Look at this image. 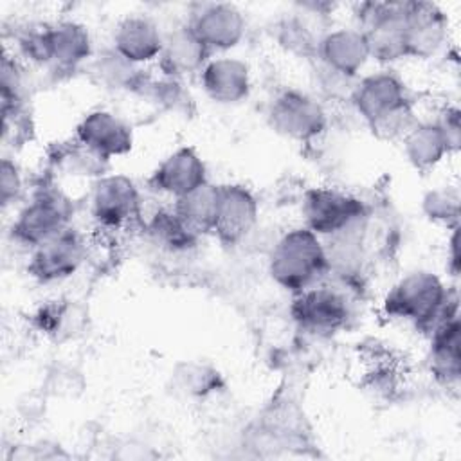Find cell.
I'll use <instances>...</instances> for the list:
<instances>
[{"mask_svg":"<svg viewBox=\"0 0 461 461\" xmlns=\"http://www.w3.org/2000/svg\"><path fill=\"white\" fill-rule=\"evenodd\" d=\"M384 313L430 333L441 321L457 315V294L430 270H414L398 279L384 297Z\"/></svg>","mask_w":461,"mask_h":461,"instance_id":"1","label":"cell"},{"mask_svg":"<svg viewBox=\"0 0 461 461\" xmlns=\"http://www.w3.org/2000/svg\"><path fill=\"white\" fill-rule=\"evenodd\" d=\"M330 272L322 240L308 227L288 229L268 258L270 277L294 295L324 281Z\"/></svg>","mask_w":461,"mask_h":461,"instance_id":"2","label":"cell"},{"mask_svg":"<svg viewBox=\"0 0 461 461\" xmlns=\"http://www.w3.org/2000/svg\"><path fill=\"white\" fill-rule=\"evenodd\" d=\"M72 216V200L58 187L41 185L16 212L11 223V236L18 245L32 250L54 234L70 227Z\"/></svg>","mask_w":461,"mask_h":461,"instance_id":"3","label":"cell"},{"mask_svg":"<svg viewBox=\"0 0 461 461\" xmlns=\"http://www.w3.org/2000/svg\"><path fill=\"white\" fill-rule=\"evenodd\" d=\"M301 212L304 227L321 240L331 238L367 220L366 203L337 187H312L303 194Z\"/></svg>","mask_w":461,"mask_h":461,"instance_id":"4","label":"cell"},{"mask_svg":"<svg viewBox=\"0 0 461 461\" xmlns=\"http://www.w3.org/2000/svg\"><path fill=\"white\" fill-rule=\"evenodd\" d=\"M405 2H366L358 5V31L364 34L371 59L393 63L405 56Z\"/></svg>","mask_w":461,"mask_h":461,"instance_id":"5","label":"cell"},{"mask_svg":"<svg viewBox=\"0 0 461 461\" xmlns=\"http://www.w3.org/2000/svg\"><path fill=\"white\" fill-rule=\"evenodd\" d=\"M90 214L99 229L122 230L142 214V200L135 182L121 173L95 178L90 193Z\"/></svg>","mask_w":461,"mask_h":461,"instance_id":"6","label":"cell"},{"mask_svg":"<svg viewBox=\"0 0 461 461\" xmlns=\"http://www.w3.org/2000/svg\"><path fill=\"white\" fill-rule=\"evenodd\" d=\"M268 122L276 133L286 139L310 142L326 130L328 117L317 97L297 88H286L270 103Z\"/></svg>","mask_w":461,"mask_h":461,"instance_id":"7","label":"cell"},{"mask_svg":"<svg viewBox=\"0 0 461 461\" xmlns=\"http://www.w3.org/2000/svg\"><path fill=\"white\" fill-rule=\"evenodd\" d=\"M290 315L299 328L313 333H333L351 319V306L346 294L324 281L294 295Z\"/></svg>","mask_w":461,"mask_h":461,"instance_id":"8","label":"cell"},{"mask_svg":"<svg viewBox=\"0 0 461 461\" xmlns=\"http://www.w3.org/2000/svg\"><path fill=\"white\" fill-rule=\"evenodd\" d=\"M86 240L72 225L31 250L27 272L38 283L68 279L86 261Z\"/></svg>","mask_w":461,"mask_h":461,"instance_id":"9","label":"cell"},{"mask_svg":"<svg viewBox=\"0 0 461 461\" xmlns=\"http://www.w3.org/2000/svg\"><path fill=\"white\" fill-rule=\"evenodd\" d=\"M349 101L367 126L389 113L412 106L405 83L389 68L360 76Z\"/></svg>","mask_w":461,"mask_h":461,"instance_id":"10","label":"cell"},{"mask_svg":"<svg viewBox=\"0 0 461 461\" xmlns=\"http://www.w3.org/2000/svg\"><path fill=\"white\" fill-rule=\"evenodd\" d=\"M198 40L212 52L234 49L245 36V16L234 4H202L187 22Z\"/></svg>","mask_w":461,"mask_h":461,"instance_id":"11","label":"cell"},{"mask_svg":"<svg viewBox=\"0 0 461 461\" xmlns=\"http://www.w3.org/2000/svg\"><path fill=\"white\" fill-rule=\"evenodd\" d=\"M74 139L106 162L126 155L133 146L131 126L110 110H92L83 115Z\"/></svg>","mask_w":461,"mask_h":461,"instance_id":"12","label":"cell"},{"mask_svg":"<svg viewBox=\"0 0 461 461\" xmlns=\"http://www.w3.org/2000/svg\"><path fill=\"white\" fill-rule=\"evenodd\" d=\"M403 27L407 58H432L447 43L448 20L436 4L405 2Z\"/></svg>","mask_w":461,"mask_h":461,"instance_id":"13","label":"cell"},{"mask_svg":"<svg viewBox=\"0 0 461 461\" xmlns=\"http://www.w3.org/2000/svg\"><path fill=\"white\" fill-rule=\"evenodd\" d=\"M259 205L254 193L241 184L220 185L212 234L225 245H236L256 227Z\"/></svg>","mask_w":461,"mask_h":461,"instance_id":"14","label":"cell"},{"mask_svg":"<svg viewBox=\"0 0 461 461\" xmlns=\"http://www.w3.org/2000/svg\"><path fill=\"white\" fill-rule=\"evenodd\" d=\"M207 167L202 157L187 146L171 151L153 169L148 184L153 191L178 200L207 184Z\"/></svg>","mask_w":461,"mask_h":461,"instance_id":"15","label":"cell"},{"mask_svg":"<svg viewBox=\"0 0 461 461\" xmlns=\"http://www.w3.org/2000/svg\"><path fill=\"white\" fill-rule=\"evenodd\" d=\"M315 59L348 77L358 79L371 56L366 38L357 27H339L321 36Z\"/></svg>","mask_w":461,"mask_h":461,"instance_id":"16","label":"cell"},{"mask_svg":"<svg viewBox=\"0 0 461 461\" xmlns=\"http://www.w3.org/2000/svg\"><path fill=\"white\" fill-rule=\"evenodd\" d=\"M200 85L211 101L218 104H238L250 94V68L240 58H211L200 70Z\"/></svg>","mask_w":461,"mask_h":461,"instance_id":"17","label":"cell"},{"mask_svg":"<svg viewBox=\"0 0 461 461\" xmlns=\"http://www.w3.org/2000/svg\"><path fill=\"white\" fill-rule=\"evenodd\" d=\"M162 43L164 32L149 16L144 14L124 16L115 25L112 38V49L137 67L158 59Z\"/></svg>","mask_w":461,"mask_h":461,"instance_id":"18","label":"cell"},{"mask_svg":"<svg viewBox=\"0 0 461 461\" xmlns=\"http://www.w3.org/2000/svg\"><path fill=\"white\" fill-rule=\"evenodd\" d=\"M211 59V52L198 40V36L191 31V27L178 25L169 32H164L162 52L158 56V63L162 72L178 79L189 74H200L203 65Z\"/></svg>","mask_w":461,"mask_h":461,"instance_id":"19","label":"cell"},{"mask_svg":"<svg viewBox=\"0 0 461 461\" xmlns=\"http://www.w3.org/2000/svg\"><path fill=\"white\" fill-rule=\"evenodd\" d=\"M50 67L70 72L92 58V38L88 29L76 20L49 23Z\"/></svg>","mask_w":461,"mask_h":461,"instance_id":"20","label":"cell"},{"mask_svg":"<svg viewBox=\"0 0 461 461\" xmlns=\"http://www.w3.org/2000/svg\"><path fill=\"white\" fill-rule=\"evenodd\" d=\"M429 364L430 373L441 384H457L461 373V349H459V315L441 321L430 333Z\"/></svg>","mask_w":461,"mask_h":461,"instance_id":"21","label":"cell"},{"mask_svg":"<svg viewBox=\"0 0 461 461\" xmlns=\"http://www.w3.org/2000/svg\"><path fill=\"white\" fill-rule=\"evenodd\" d=\"M407 160L418 171L434 169L448 153V144L434 121L416 122L414 128L402 139Z\"/></svg>","mask_w":461,"mask_h":461,"instance_id":"22","label":"cell"},{"mask_svg":"<svg viewBox=\"0 0 461 461\" xmlns=\"http://www.w3.org/2000/svg\"><path fill=\"white\" fill-rule=\"evenodd\" d=\"M32 321L43 335L54 340H65L81 333L79 330L85 322V312L74 301L56 299L41 304L34 312Z\"/></svg>","mask_w":461,"mask_h":461,"instance_id":"23","label":"cell"},{"mask_svg":"<svg viewBox=\"0 0 461 461\" xmlns=\"http://www.w3.org/2000/svg\"><path fill=\"white\" fill-rule=\"evenodd\" d=\"M218 200H220V185H212L207 182L202 187L194 189L193 193L175 200L173 209L196 234L202 236V234L212 232L216 211H218Z\"/></svg>","mask_w":461,"mask_h":461,"instance_id":"24","label":"cell"},{"mask_svg":"<svg viewBox=\"0 0 461 461\" xmlns=\"http://www.w3.org/2000/svg\"><path fill=\"white\" fill-rule=\"evenodd\" d=\"M148 232L151 240L167 252H187L196 247L200 234H196L178 214L171 209H160L148 220Z\"/></svg>","mask_w":461,"mask_h":461,"instance_id":"25","label":"cell"},{"mask_svg":"<svg viewBox=\"0 0 461 461\" xmlns=\"http://www.w3.org/2000/svg\"><path fill=\"white\" fill-rule=\"evenodd\" d=\"M90 70L97 83L110 90H139L144 86L139 67L122 58L115 49H106L95 56Z\"/></svg>","mask_w":461,"mask_h":461,"instance_id":"26","label":"cell"},{"mask_svg":"<svg viewBox=\"0 0 461 461\" xmlns=\"http://www.w3.org/2000/svg\"><path fill=\"white\" fill-rule=\"evenodd\" d=\"M322 34H315L312 25L301 18V13H294L286 18H283L277 25V40L279 43L299 56L315 58L319 40Z\"/></svg>","mask_w":461,"mask_h":461,"instance_id":"27","label":"cell"},{"mask_svg":"<svg viewBox=\"0 0 461 461\" xmlns=\"http://www.w3.org/2000/svg\"><path fill=\"white\" fill-rule=\"evenodd\" d=\"M421 207L430 221L450 229L459 227V193L454 187H436L429 191L421 200Z\"/></svg>","mask_w":461,"mask_h":461,"instance_id":"28","label":"cell"},{"mask_svg":"<svg viewBox=\"0 0 461 461\" xmlns=\"http://www.w3.org/2000/svg\"><path fill=\"white\" fill-rule=\"evenodd\" d=\"M315 79H317L319 90L331 99H344V97L349 99L357 83V79L348 77L319 61L315 67Z\"/></svg>","mask_w":461,"mask_h":461,"instance_id":"29","label":"cell"},{"mask_svg":"<svg viewBox=\"0 0 461 461\" xmlns=\"http://www.w3.org/2000/svg\"><path fill=\"white\" fill-rule=\"evenodd\" d=\"M23 193V178L14 160L9 157L2 158L0 166V202L4 209L14 205Z\"/></svg>","mask_w":461,"mask_h":461,"instance_id":"30","label":"cell"},{"mask_svg":"<svg viewBox=\"0 0 461 461\" xmlns=\"http://www.w3.org/2000/svg\"><path fill=\"white\" fill-rule=\"evenodd\" d=\"M218 373L203 367V366H185V371L180 373V385L193 394H203L212 391L214 378Z\"/></svg>","mask_w":461,"mask_h":461,"instance_id":"31","label":"cell"},{"mask_svg":"<svg viewBox=\"0 0 461 461\" xmlns=\"http://www.w3.org/2000/svg\"><path fill=\"white\" fill-rule=\"evenodd\" d=\"M434 122L441 130V133H443V137H445V140L448 144L450 153L456 151L459 148V131H461L459 110L454 108V106L452 108H445Z\"/></svg>","mask_w":461,"mask_h":461,"instance_id":"32","label":"cell"},{"mask_svg":"<svg viewBox=\"0 0 461 461\" xmlns=\"http://www.w3.org/2000/svg\"><path fill=\"white\" fill-rule=\"evenodd\" d=\"M448 245H450V252H448V259H450V265H448V268H450L452 276H457V272H459V254H457V227H456V229H452V236H450V241H448Z\"/></svg>","mask_w":461,"mask_h":461,"instance_id":"33","label":"cell"}]
</instances>
